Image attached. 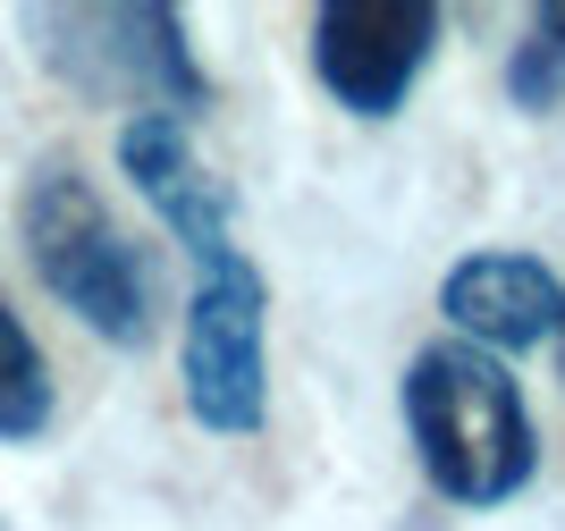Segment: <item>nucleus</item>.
Segmentation results:
<instances>
[{
	"label": "nucleus",
	"mask_w": 565,
	"mask_h": 531,
	"mask_svg": "<svg viewBox=\"0 0 565 531\" xmlns=\"http://www.w3.org/2000/svg\"><path fill=\"white\" fill-rule=\"evenodd\" d=\"M60 414V389H51V363L34 347V329L18 321V304L0 296V447H34Z\"/></svg>",
	"instance_id": "obj_8"
},
{
	"label": "nucleus",
	"mask_w": 565,
	"mask_h": 531,
	"mask_svg": "<svg viewBox=\"0 0 565 531\" xmlns=\"http://www.w3.org/2000/svg\"><path fill=\"white\" fill-rule=\"evenodd\" d=\"M34 60L76 102L118 118H178L212 110V76L186 43V18L169 0H76V9H25Z\"/></svg>",
	"instance_id": "obj_3"
},
{
	"label": "nucleus",
	"mask_w": 565,
	"mask_h": 531,
	"mask_svg": "<svg viewBox=\"0 0 565 531\" xmlns=\"http://www.w3.org/2000/svg\"><path fill=\"white\" fill-rule=\"evenodd\" d=\"M18 245L43 278V296L60 312L94 329L102 347L118 354H143L161 338V312H169V287H161V254L127 236L102 203V185L68 161V152H43L18 185Z\"/></svg>",
	"instance_id": "obj_2"
},
{
	"label": "nucleus",
	"mask_w": 565,
	"mask_h": 531,
	"mask_svg": "<svg viewBox=\"0 0 565 531\" xmlns=\"http://www.w3.org/2000/svg\"><path fill=\"white\" fill-rule=\"evenodd\" d=\"M178 389L212 439H262L270 422V278L254 254L194 270L178 312Z\"/></svg>",
	"instance_id": "obj_4"
},
{
	"label": "nucleus",
	"mask_w": 565,
	"mask_h": 531,
	"mask_svg": "<svg viewBox=\"0 0 565 531\" xmlns=\"http://www.w3.org/2000/svg\"><path fill=\"white\" fill-rule=\"evenodd\" d=\"M439 321L448 338L481 354H532V347H557L565 329V278L548 270L541 254H515V245H481V254L448 262L439 270Z\"/></svg>",
	"instance_id": "obj_7"
},
{
	"label": "nucleus",
	"mask_w": 565,
	"mask_h": 531,
	"mask_svg": "<svg viewBox=\"0 0 565 531\" xmlns=\"http://www.w3.org/2000/svg\"><path fill=\"white\" fill-rule=\"evenodd\" d=\"M110 161H118V178L143 194V211L161 220L169 245H186V254H194V270L245 254V245H236V194H228V178L194 152V136L178 127V118H118Z\"/></svg>",
	"instance_id": "obj_6"
},
{
	"label": "nucleus",
	"mask_w": 565,
	"mask_h": 531,
	"mask_svg": "<svg viewBox=\"0 0 565 531\" xmlns=\"http://www.w3.org/2000/svg\"><path fill=\"white\" fill-rule=\"evenodd\" d=\"M507 102L523 118L565 110V0H548V9L523 18V43L507 51Z\"/></svg>",
	"instance_id": "obj_9"
},
{
	"label": "nucleus",
	"mask_w": 565,
	"mask_h": 531,
	"mask_svg": "<svg viewBox=\"0 0 565 531\" xmlns=\"http://www.w3.org/2000/svg\"><path fill=\"white\" fill-rule=\"evenodd\" d=\"M397 414L423 481L448 507H472V514L507 507L541 472V422L523 405V380L465 338H430V347L405 354Z\"/></svg>",
	"instance_id": "obj_1"
},
{
	"label": "nucleus",
	"mask_w": 565,
	"mask_h": 531,
	"mask_svg": "<svg viewBox=\"0 0 565 531\" xmlns=\"http://www.w3.org/2000/svg\"><path fill=\"white\" fill-rule=\"evenodd\" d=\"M557 371H565V329H557Z\"/></svg>",
	"instance_id": "obj_10"
},
{
	"label": "nucleus",
	"mask_w": 565,
	"mask_h": 531,
	"mask_svg": "<svg viewBox=\"0 0 565 531\" xmlns=\"http://www.w3.org/2000/svg\"><path fill=\"white\" fill-rule=\"evenodd\" d=\"M448 18L430 0H321L312 9V76L347 118L380 127L397 118L423 85V68L439 60Z\"/></svg>",
	"instance_id": "obj_5"
}]
</instances>
